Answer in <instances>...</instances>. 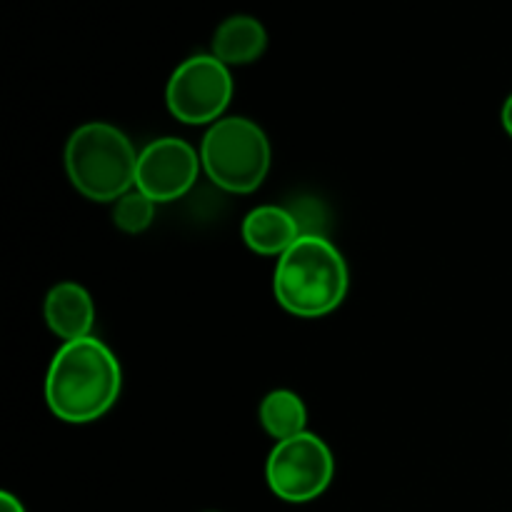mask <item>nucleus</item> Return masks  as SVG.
<instances>
[{
	"instance_id": "f257e3e1",
	"label": "nucleus",
	"mask_w": 512,
	"mask_h": 512,
	"mask_svg": "<svg viewBox=\"0 0 512 512\" xmlns=\"http://www.w3.org/2000/svg\"><path fill=\"white\" fill-rule=\"evenodd\" d=\"M123 390L120 360L100 338L70 340L58 348L45 373V403L58 420L88 425L105 418Z\"/></svg>"
},
{
	"instance_id": "f03ea898",
	"label": "nucleus",
	"mask_w": 512,
	"mask_h": 512,
	"mask_svg": "<svg viewBox=\"0 0 512 512\" xmlns=\"http://www.w3.org/2000/svg\"><path fill=\"white\" fill-rule=\"evenodd\" d=\"M350 288L343 253L318 233H303L275 263L273 295L295 318H325L340 308Z\"/></svg>"
},
{
	"instance_id": "7ed1b4c3",
	"label": "nucleus",
	"mask_w": 512,
	"mask_h": 512,
	"mask_svg": "<svg viewBox=\"0 0 512 512\" xmlns=\"http://www.w3.org/2000/svg\"><path fill=\"white\" fill-rule=\"evenodd\" d=\"M70 185L93 203H115L135 188L138 150L110 123H85L70 133L63 153Z\"/></svg>"
},
{
	"instance_id": "20e7f679",
	"label": "nucleus",
	"mask_w": 512,
	"mask_h": 512,
	"mask_svg": "<svg viewBox=\"0 0 512 512\" xmlns=\"http://www.w3.org/2000/svg\"><path fill=\"white\" fill-rule=\"evenodd\" d=\"M270 140L258 123L243 115H225L205 130L200 140V163L205 178L220 190L248 195L270 173Z\"/></svg>"
},
{
	"instance_id": "39448f33",
	"label": "nucleus",
	"mask_w": 512,
	"mask_h": 512,
	"mask_svg": "<svg viewBox=\"0 0 512 512\" xmlns=\"http://www.w3.org/2000/svg\"><path fill=\"white\" fill-rule=\"evenodd\" d=\"M335 475L333 450L320 435L305 433L273 445L265 463V480L275 498L303 505L318 500Z\"/></svg>"
},
{
	"instance_id": "423d86ee",
	"label": "nucleus",
	"mask_w": 512,
	"mask_h": 512,
	"mask_svg": "<svg viewBox=\"0 0 512 512\" xmlns=\"http://www.w3.org/2000/svg\"><path fill=\"white\" fill-rule=\"evenodd\" d=\"M233 98V75L213 53L185 58L165 88L170 115L185 125H213L225 118Z\"/></svg>"
},
{
	"instance_id": "0eeeda50",
	"label": "nucleus",
	"mask_w": 512,
	"mask_h": 512,
	"mask_svg": "<svg viewBox=\"0 0 512 512\" xmlns=\"http://www.w3.org/2000/svg\"><path fill=\"white\" fill-rule=\"evenodd\" d=\"M200 170V150L188 140L175 135L155 138L138 153L135 190L148 195L153 203H173L193 190Z\"/></svg>"
},
{
	"instance_id": "6e6552de",
	"label": "nucleus",
	"mask_w": 512,
	"mask_h": 512,
	"mask_svg": "<svg viewBox=\"0 0 512 512\" xmlns=\"http://www.w3.org/2000/svg\"><path fill=\"white\" fill-rule=\"evenodd\" d=\"M43 318L50 333L63 343L90 338L95 325V303L88 290L73 280L55 283L43 300Z\"/></svg>"
},
{
	"instance_id": "1a4fd4ad",
	"label": "nucleus",
	"mask_w": 512,
	"mask_h": 512,
	"mask_svg": "<svg viewBox=\"0 0 512 512\" xmlns=\"http://www.w3.org/2000/svg\"><path fill=\"white\" fill-rule=\"evenodd\" d=\"M240 233H243V243L253 253L268 255V258H280L303 235L298 218L280 205H258L250 210L243 218Z\"/></svg>"
},
{
	"instance_id": "9d476101",
	"label": "nucleus",
	"mask_w": 512,
	"mask_h": 512,
	"mask_svg": "<svg viewBox=\"0 0 512 512\" xmlns=\"http://www.w3.org/2000/svg\"><path fill=\"white\" fill-rule=\"evenodd\" d=\"M268 48V30L253 15H230L215 28L210 53L230 65H250Z\"/></svg>"
},
{
	"instance_id": "9b49d317",
	"label": "nucleus",
	"mask_w": 512,
	"mask_h": 512,
	"mask_svg": "<svg viewBox=\"0 0 512 512\" xmlns=\"http://www.w3.org/2000/svg\"><path fill=\"white\" fill-rule=\"evenodd\" d=\"M260 428L280 443V440L295 438V435L308 430V408H305L303 398L293 390H270L258 408Z\"/></svg>"
},
{
	"instance_id": "f8f14e48",
	"label": "nucleus",
	"mask_w": 512,
	"mask_h": 512,
	"mask_svg": "<svg viewBox=\"0 0 512 512\" xmlns=\"http://www.w3.org/2000/svg\"><path fill=\"white\" fill-rule=\"evenodd\" d=\"M155 205L158 203H153L148 195L133 188L113 203V225L128 235L145 233L155 220Z\"/></svg>"
},
{
	"instance_id": "ddd939ff",
	"label": "nucleus",
	"mask_w": 512,
	"mask_h": 512,
	"mask_svg": "<svg viewBox=\"0 0 512 512\" xmlns=\"http://www.w3.org/2000/svg\"><path fill=\"white\" fill-rule=\"evenodd\" d=\"M0 512H25V505L20 503V498H15L13 493L3 490V493H0Z\"/></svg>"
},
{
	"instance_id": "4468645a",
	"label": "nucleus",
	"mask_w": 512,
	"mask_h": 512,
	"mask_svg": "<svg viewBox=\"0 0 512 512\" xmlns=\"http://www.w3.org/2000/svg\"><path fill=\"white\" fill-rule=\"evenodd\" d=\"M500 120H503L505 133H508L512 138V93L508 95V100L503 103V113H500Z\"/></svg>"
}]
</instances>
